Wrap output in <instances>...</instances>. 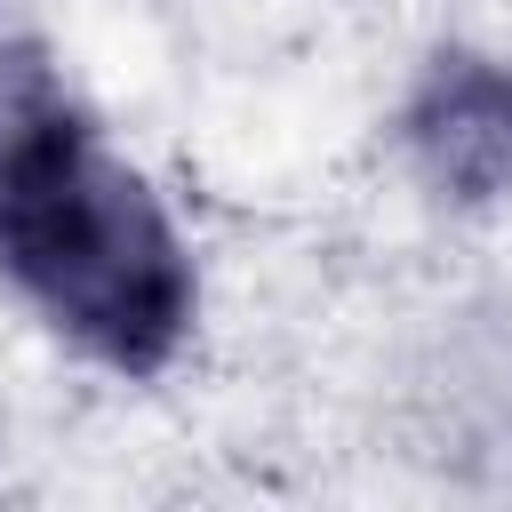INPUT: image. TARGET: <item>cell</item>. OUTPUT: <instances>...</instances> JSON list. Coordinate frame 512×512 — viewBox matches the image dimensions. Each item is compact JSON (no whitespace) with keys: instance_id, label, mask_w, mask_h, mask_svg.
Masks as SVG:
<instances>
[{"instance_id":"6da1fadb","label":"cell","mask_w":512,"mask_h":512,"mask_svg":"<svg viewBox=\"0 0 512 512\" xmlns=\"http://www.w3.org/2000/svg\"><path fill=\"white\" fill-rule=\"evenodd\" d=\"M0 280L112 376H160L200 320L168 200L24 40L0 48Z\"/></svg>"},{"instance_id":"7a4b0ae2","label":"cell","mask_w":512,"mask_h":512,"mask_svg":"<svg viewBox=\"0 0 512 512\" xmlns=\"http://www.w3.org/2000/svg\"><path fill=\"white\" fill-rule=\"evenodd\" d=\"M400 144L424 192L456 208L512 200V56H480V48L432 56L400 112Z\"/></svg>"}]
</instances>
